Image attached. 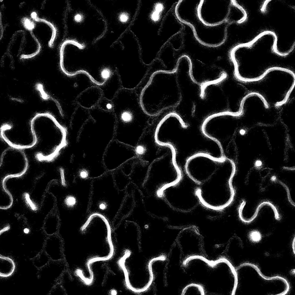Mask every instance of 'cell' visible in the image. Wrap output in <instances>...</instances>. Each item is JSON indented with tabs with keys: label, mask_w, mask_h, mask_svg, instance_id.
<instances>
[{
	"label": "cell",
	"mask_w": 295,
	"mask_h": 295,
	"mask_svg": "<svg viewBox=\"0 0 295 295\" xmlns=\"http://www.w3.org/2000/svg\"><path fill=\"white\" fill-rule=\"evenodd\" d=\"M176 70H160L154 72L142 90L139 97L141 106L148 116H157L177 105L180 99Z\"/></svg>",
	"instance_id": "6da1fadb"
},
{
	"label": "cell",
	"mask_w": 295,
	"mask_h": 295,
	"mask_svg": "<svg viewBox=\"0 0 295 295\" xmlns=\"http://www.w3.org/2000/svg\"><path fill=\"white\" fill-rule=\"evenodd\" d=\"M30 124L35 140L33 148L35 158L40 161L53 160L66 145L65 128L52 115L46 112L35 114Z\"/></svg>",
	"instance_id": "7a4b0ae2"
},
{
	"label": "cell",
	"mask_w": 295,
	"mask_h": 295,
	"mask_svg": "<svg viewBox=\"0 0 295 295\" xmlns=\"http://www.w3.org/2000/svg\"><path fill=\"white\" fill-rule=\"evenodd\" d=\"M235 172V166L229 167L200 185L195 194L201 204L207 208L216 211L229 205L235 195L232 181Z\"/></svg>",
	"instance_id": "3957f363"
},
{
	"label": "cell",
	"mask_w": 295,
	"mask_h": 295,
	"mask_svg": "<svg viewBox=\"0 0 295 295\" xmlns=\"http://www.w3.org/2000/svg\"><path fill=\"white\" fill-rule=\"evenodd\" d=\"M196 4V0L179 1L175 9L176 17L191 27L196 39L203 45L215 47L222 45L227 38L228 23L214 26L204 24L197 16Z\"/></svg>",
	"instance_id": "277c9868"
},
{
	"label": "cell",
	"mask_w": 295,
	"mask_h": 295,
	"mask_svg": "<svg viewBox=\"0 0 295 295\" xmlns=\"http://www.w3.org/2000/svg\"><path fill=\"white\" fill-rule=\"evenodd\" d=\"M234 163L225 156L217 157L205 152H198L187 160L186 173L194 182L200 185L210 177Z\"/></svg>",
	"instance_id": "5b68a950"
},
{
	"label": "cell",
	"mask_w": 295,
	"mask_h": 295,
	"mask_svg": "<svg viewBox=\"0 0 295 295\" xmlns=\"http://www.w3.org/2000/svg\"><path fill=\"white\" fill-rule=\"evenodd\" d=\"M232 5V0H196V13L204 24L218 26L228 23Z\"/></svg>",
	"instance_id": "8992f818"
},
{
	"label": "cell",
	"mask_w": 295,
	"mask_h": 295,
	"mask_svg": "<svg viewBox=\"0 0 295 295\" xmlns=\"http://www.w3.org/2000/svg\"><path fill=\"white\" fill-rule=\"evenodd\" d=\"M41 45L28 31L20 30L14 32L8 45L7 52L13 57L28 59L37 55Z\"/></svg>",
	"instance_id": "52a82bcc"
},
{
	"label": "cell",
	"mask_w": 295,
	"mask_h": 295,
	"mask_svg": "<svg viewBox=\"0 0 295 295\" xmlns=\"http://www.w3.org/2000/svg\"><path fill=\"white\" fill-rule=\"evenodd\" d=\"M22 149L10 147L3 152L0 158V171L8 177H18L27 171L28 167L27 157Z\"/></svg>",
	"instance_id": "ba28073f"
},
{
	"label": "cell",
	"mask_w": 295,
	"mask_h": 295,
	"mask_svg": "<svg viewBox=\"0 0 295 295\" xmlns=\"http://www.w3.org/2000/svg\"><path fill=\"white\" fill-rule=\"evenodd\" d=\"M23 24L40 45L52 48L56 34L54 25L49 21L37 16L34 13L29 18H24Z\"/></svg>",
	"instance_id": "9c48e42d"
},
{
	"label": "cell",
	"mask_w": 295,
	"mask_h": 295,
	"mask_svg": "<svg viewBox=\"0 0 295 295\" xmlns=\"http://www.w3.org/2000/svg\"><path fill=\"white\" fill-rule=\"evenodd\" d=\"M0 135L10 147L22 149L33 148L35 143L30 124L25 127L5 124L1 127Z\"/></svg>",
	"instance_id": "30bf717a"
},
{
	"label": "cell",
	"mask_w": 295,
	"mask_h": 295,
	"mask_svg": "<svg viewBox=\"0 0 295 295\" xmlns=\"http://www.w3.org/2000/svg\"><path fill=\"white\" fill-rule=\"evenodd\" d=\"M179 241L181 242L182 249L184 253L188 257L197 255L202 251L203 237L200 233L198 228L195 226H191L183 229L178 236Z\"/></svg>",
	"instance_id": "8fae6325"
},
{
	"label": "cell",
	"mask_w": 295,
	"mask_h": 295,
	"mask_svg": "<svg viewBox=\"0 0 295 295\" xmlns=\"http://www.w3.org/2000/svg\"><path fill=\"white\" fill-rule=\"evenodd\" d=\"M15 269V264L14 260L10 258L0 255V276L7 277L11 276Z\"/></svg>",
	"instance_id": "7c38bea8"
},
{
	"label": "cell",
	"mask_w": 295,
	"mask_h": 295,
	"mask_svg": "<svg viewBox=\"0 0 295 295\" xmlns=\"http://www.w3.org/2000/svg\"><path fill=\"white\" fill-rule=\"evenodd\" d=\"M182 294H205L204 290L202 286L199 284L192 283L186 286L182 291Z\"/></svg>",
	"instance_id": "4fadbf2b"
},
{
	"label": "cell",
	"mask_w": 295,
	"mask_h": 295,
	"mask_svg": "<svg viewBox=\"0 0 295 295\" xmlns=\"http://www.w3.org/2000/svg\"><path fill=\"white\" fill-rule=\"evenodd\" d=\"M66 205L69 207L73 208L77 204V199L73 195H70L67 197L65 201Z\"/></svg>",
	"instance_id": "5bb4252c"
},
{
	"label": "cell",
	"mask_w": 295,
	"mask_h": 295,
	"mask_svg": "<svg viewBox=\"0 0 295 295\" xmlns=\"http://www.w3.org/2000/svg\"><path fill=\"white\" fill-rule=\"evenodd\" d=\"M250 237L251 240L255 242L258 241L261 239L260 233L257 231H254L251 232Z\"/></svg>",
	"instance_id": "9a60e30c"
},
{
	"label": "cell",
	"mask_w": 295,
	"mask_h": 295,
	"mask_svg": "<svg viewBox=\"0 0 295 295\" xmlns=\"http://www.w3.org/2000/svg\"><path fill=\"white\" fill-rule=\"evenodd\" d=\"M102 74L103 77L107 78L109 76L110 72L109 71L108 69H105L102 71Z\"/></svg>",
	"instance_id": "2e32d148"
},
{
	"label": "cell",
	"mask_w": 295,
	"mask_h": 295,
	"mask_svg": "<svg viewBox=\"0 0 295 295\" xmlns=\"http://www.w3.org/2000/svg\"><path fill=\"white\" fill-rule=\"evenodd\" d=\"M81 16L79 14H77L75 16V20L76 21H79L81 19Z\"/></svg>",
	"instance_id": "e0dca14e"
}]
</instances>
